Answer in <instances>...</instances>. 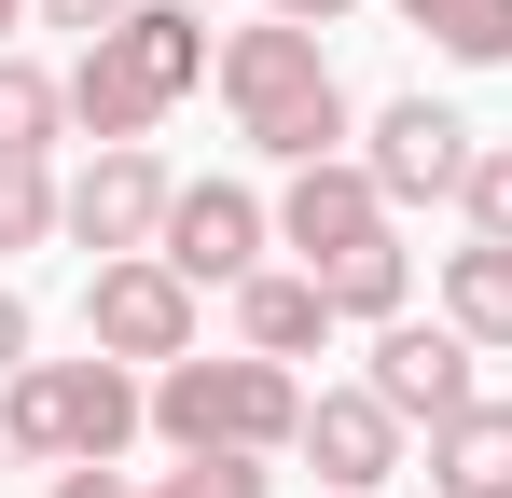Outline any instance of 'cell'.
Masks as SVG:
<instances>
[{"label":"cell","mask_w":512,"mask_h":498,"mask_svg":"<svg viewBox=\"0 0 512 498\" xmlns=\"http://www.w3.org/2000/svg\"><path fill=\"white\" fill-rule=\"evenodd\" d=\"M402 443H416V429H402V415L346 374V388H305V443H291V457L319 471V498H388L402 471H416Z\"/></svg>","instance_id":"obj_10"},{"label":"cell","mask_w":512,"mask_h":498,"mask_svg":"<svg viewBox=\"0 0 512 498\" xmlns=\"http://www.w3.org/2000/svg\"><path fill=\"white\" fill-rule=\"evenodd\" d=\"M471 153H485V125H471V111H443V97H388V111H374V139H360V166H374V194H388V208H457Z\"/></svg>","instance_id":"obj_9"},{"label":"cell","mask_w":512,"mask_h":498,"mask_svg":"<svg viewBox=\"0 0 512 498\" xmlns=\"http://www.w3.org/2000/svg\"><path fill=\"white\" fill-rule=\"evenodd\" d=\"M70 222V180H56V153H0V263L14 249H42Z\"/></svg>","instance_id":"obj_18"},{"label":"cell","mask_w":512,"mask_h":498,"mask_svg":"<svg viewBox=\"0 0 512 498\" xmlns=\"http://www.w3.org/2000/svg\"><path fill=\"white\" fill-rule=\"evenodd\" d=\"M14 28H42V0H0V56H14Z\"/></svg>","instance_id":"obj_23"},{"label":"cell","mask_w":512,"mask_h":498,"mask_svg":"<svg viewBox=\"0 0 512 498\" xmlns=\"http://www.w3.org/2000/svg\"><path fill=\"white\" fill-rule=\"evenodd\" d=\"M167 208H180L167 153H153V139H111V153L70 166V222H56V236L97 249V263H125V249H153V236H167Z\"/></svg>","instance_id":"obj_8"},{"label":"cell","mask_w":512,"mask_h":498,"mask_svg":"<svg viewBox=\"0 0 512 498\" xmlns=\"http://www.w3.org/2000/svg\"><path fill=\"white\" fill-rule=\"evenodd\" d=\"M277 249L333 291V319L388 332L402 319V291H416V249H402V208L374 194V166L333 153V166H291V194H277Z\"/></svg>","instance_id":"obj_1"},{"label":"cell","mask_w":512,"mask_h":498,"mask_svg":"<svg viewBox=\"0 0 512 498\" xmlns=\"http://www.w3.org/2000/svg\"><path fill=\"white\" fill-rule=\"evenodd\" d=\"M208 56H222V42H208L194 0H139L111 42L70 56V139H97V153H111V139H153L180 97L208 83Z\"/></svg>","instance_id":"obj_3"},{"label":"cell","mask_w":512,"mask_h":498,"mask_svg":"<svg viewBox=\"0 0 512 498\" xmlns=\"http://www.w3.org/2000/svg\"><path fill=\"white\" fill-rule=\"evenodd\" d=\"M194 14H208V0H194Z\"/></svg>","instance_id":"obj_25"},{"label":"cell","mask_w":512,"mask_h":498,"mask_svg":"<svg viewBox=\"0 0 512 498\" xmlns=\"http://www.w3.org/2000/svg\"><path fill=\"white\" fill-rule=\"evenodd\" d=\"M443 70H512V0H388Z\"/></svg>","instance_id":"obj_15"},{"label":"cell","mask_w":512,"mask_h":498,"mask_svg":"<svg viewBox=\"0 0 512 498\" xmlns=\"http://www.w3.org/2000/svg\"><path fill=\"white\" fill-rule=\"evenodd\" d=\"M443 319L471 332V346H512V249L499 236H457V249H443Z\"/></svg>","instance_id":"obj_16"},{"label":"cell","mask_w":512,"mask_h":498,"mask_svg":"<svg viewBox=\"0 0 512 498\" xmlns=\"http://www.w3.org/2000/svg\"><path fill=\"white\" fill-rule=\"evenodd\" d=\"M360 388L402 415V429H443V415L485 402V346H471L457 319H388V332H374V360H360Z\"/></svg>","instance_id":"obj_7"},{"label":"cell","mask_w":512,"mask_h":498,"mask_svg":"<svg viewBox=\"0 0 512 498\" xmlns=\"http://www.w3.org/2000/svg\"><path fill=\"white\" fill-rule=\"evenodd\" d=\"M153 429V374L139 360H28L14 388H0V443L28 457V471H84V457H125Z\"/></svg>","instance_id":"obj_5"},{"label":"cell","mask_w":512,"mask_h":498,"mask_svg":"<svg viewBox=\"0 0 512 498\" xmlns=\"http://www.w3.org/2000/svg\"><path fill=\"white\" fill-rule=\"evenodd\" d=\"M153 443L167 457H291L305 443V374L291 360H250V346H194L153 374Z\"/></svg>","instance_id":"obj_4"},{"label":"cell","mask_w":512,"mask_h":498,"mask_svg":"<svg viewBox=\"0 0 512 498\" xmlns=\"http://www.w3.org/2000/svg\"><path fill=\"white\" fill-rule=\"evenodd\" d=\"M0 471H14V443H0Z\"/></svg>","instance_id":"obj_24"},{"label":"cell","mask_w":512,"mask_h":498,"mask_svg":"<svg viewBox=\"0 0 512 498\" xmlns=\"http://www.w3.org/2000/svg\"><path fill=\"white\" fill-rule=\"evenodd\" d=\"M56 498H277V471L263 457H167V471L84 457V471H56Z\"/></svg>","instance_id":"obj_13"},{"label":"cell","mask_w":512,"mask_h":498,"mask_svg":"<svg viewBox=\"0 0 512 498\" xmlns=\"http://www.w3.org/2000/svg\"><path fill=\"white\" fill-rule=\"evenodd\" d=\"M429 498H512V402H471L429 429Z\"/></svg>","instance_id":"obj_14"},{"label":"cell","mask_w":512,"mask_h":498,"mask_svg":"<svg viewBox=\"0 0 512 498\" xmlns=\"http://www.w3.org/2000/svg\"><path fill=\"white\" fill-rule=\"evenodd\" d=\"M84 346H97V360L167 374V360L208 346V291L180 277L167 249H125V263H97V277H84Z\"/></svg>","instance_id":"obj_6"},{"label":"cell","mask_w":512,"mask_h":498,"mask_svg":"<svg viewBox=\"0 0 512 498\" xmlns=\"http://www.w3.org/2000/svg\"><path fill=\"white\" fill-rule=\"evenodd\" d=\"M125 14H139V0H42V28H70V56H84V42H111Z\"/></svg>","instance_id":"obj_20"},{"label":"cell","mask_w":512,"mask_h":498,"mask_svg":"<svg viewBox=\"0 0 512 498\" xmlns=\"http://www.w3.org/2000/svg\"><path fill=\"white\" fill-rule=\"evenodd\" d=\"M28 360H42V332H28V291H14V277H0V388H14V374H28Z\"/></svg>","instance_id":"obj_21"},{"label":"cell","mask_w":512,"mask_h":498,"mask_svg":"<svg viewBox=\"0 0 512 498\" xmlns=\"http://www.w3.org/2000/svg\"><path fill=\"white\" fill-rule=\"evenodd\" d=\"M222 111H236V139L263 166H333L346 153V83H333V42L319 28H291V14H250V28H222Z\"/></svg>","instance_id":"obj_2"},{"label":"cell","mask_w":512,"mask_h":498,"mask_svg":"<svg viewBox=\"0 0 512 498\" xmlns=\"http://www.w3.org/2000/svg\"><path fill=\"white\" fill-rule=\"evenodd\" d=\"M263 14H291V28H346L360 0H263Z\"/></svg>","instance_id":"obj_22"},{"label":"cell","mask_w":512,"mask_h":498,"mask_svg":"<svg viewBox=\"0 0 512 498\" xmlns=\"http://www.w3.org/2000/svg\"><path fill=\"white\" fill-rule=\"evenodd\" d=\"M194 277V291H236V277H263L277 263V208H263L250 180H180V208H167V236H153Z\"/></svg>","instance_id":"obj_11"},{"label":"cell","mask_w":512,"mask_h":498,"mask_svg":"<svg viewBox=\"0 0 512 498\" xmlns=\"http://www.w3.org/2000/svg\"><path fill=\"white\" fill-rule=\"evenodd\" d=\"M457 222L512 249V139H485V153H471V180H457Z\"/></svg>","instance_id":"obj_19"},{"label":"cell","mask_w":512,"mask_h":498,"mask_svg":"<svg viewBox=\"0 0 512 498\" xmlns=\"http://www.w3.org/2000/svg\"><path fill=\"white\" fill-rule=\"evenodd\" d=\"M56 139H70V70L0 56V153H56Z\"/></svg>","instance_id":"obj_17"},{"label":"cell","mask_w":512,"mask_h":498,"mask_svg":"<svg viewBox=\"0 0 512 498\" xmlns=\"http://www.w3.org/2000/svg\"><path fill=\"white\" fill-rule=\"evenodd\" d=\"M222 305H236V346H250V360H319V346L346 332V319H333V291H319L305 263H263V277H236Z\"/></svg>","instance_id":"obj_12"}]
</instances>
